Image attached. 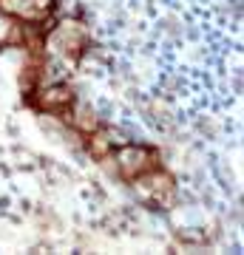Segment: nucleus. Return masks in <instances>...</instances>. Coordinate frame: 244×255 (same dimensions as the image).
Here are the masks:
<instances>
[{"label": "nucleus", "instance_id": "obj_3", "mask_svg": "<svg viewBox=\"0 0 244 255\" xmlns=\"http://www.w3.org/2000/svg\"><path fill=\"white\" fill-rule=\"evenodd\" d=\"M136 190L142 193L145 199H159L162 193L171 190V179H168L165 173L148 170V173H142V179H139V184H136Z\"/></svg>", "mask_w": 244, "mask_h": 255}, {"label": "nucleus", "instance_id": "obj_1", "mask_svg": "<svg viewBox=\"0 0 244 255\" xmlns=\"http://www.w3.org/2000/svg\"><path fill=\"white\" fill-rule=\"evenodd\" d=\"M117 164H119V173L134 179V176H142L148 170L156 167V156L148 150V147H139V145H125L119 147L117 153Z\"/></svg>", "mask_w": 244, "mask_h": 255}, {"label": "nucleus", "instance_id": "obj_5", "mask_svg": "<svg viewBox=\"0 0 244 255\" xmlns=\"http://www.w3.org/2000/svg\"><path fill=\"white\" fill-rule=\"evenodd\" d=\"M111 145H114V139H111V130H105V133H97V136L91 139V150H94L97 156H102Z\"/></svg>", "mask_w": 244, "mask_h": 255}, {"label": "nucleus", "instance_id": "obj_4", "mask_svg": "<svg viewBox=\"0 0 244 255\" xmlns=\"http://www.w3.org/2000/svg\"><path fill=\"white\" fill-rule=\"evenodd\" d=\"M74 97L68 88H63V85H51V88H43L40 91V105L43 108H63V105H68Z\"/></svg>", "mask_w": 244, "mask_h": 255}, {"label": "nucleus", "instance_id": "obj_2", "mask_svg": "<svg viewBox=\"0 0 244 255\" xmlns=\"http://www.w3.org/2000/svg\"><path fill=\"white\" fill-rule=\"evenodd\" d=\"M0 9L6 11V14L40 20L45 11L51 9V0H0Z\"/></svg>", "mask_w": 244, "mask_h": 255}]
</instances>
